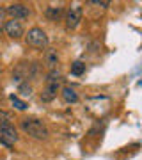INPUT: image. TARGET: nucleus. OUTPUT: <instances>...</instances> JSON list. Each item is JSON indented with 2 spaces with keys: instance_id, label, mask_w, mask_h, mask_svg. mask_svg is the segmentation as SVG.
<instances>
[{
  "instance_id": "423d86ee",
  "label": "nucleus",
  "mask_w": 142,
  "mask_h": 160,
  "mask_svg": "<svg viewBox=\"0 0 142 160\" xmlns=\"http://www.w3.org/2000/svg\"><path fill=\"white\" fill-rule=\"evenodd\" d=\"M4 30L11 39H20L23 36V25L22 22H16V20H7L4 23Z\"/></svg>"
},
{
  "instance_id": "9d476101",
  "label": "nucleus",
  "mask_w": 142,
  "mask_h": 160,
  "mask_svg": "<svg viewBox=\"0 0 142 160\" xmlns=\"http://www.w3.org/2000/svg\"><path fill=\"white\" fill-rule=\"evenodd\" d=\"M45 62L50 69H55L57 64H59V55H57L55 50H46V55H45Z\"/></svg>"
},
{
  "instance_id": "7ed1b4c3",
  "label": "nucleus",
  "mask_w": 142,
  "mask_h": 160,
  "mask_svg": "<svg viewBox=\"0 0 142 160\" xmlns=\"http://www.w3.org/2000/svg\"><path fill=\"white\" fill-rule=\"evenodd\" d=\"M64 22H66V29L68 30H75L82 22V7L80 4H71L68 11H66V16H64Z\"/></svg>"
},
{
  "instance_id": "2eb2a0df",
  "label": "nucleus",
  "mask_w": 142,
  "mask_h": 160,
  "mask_svg": "<svg viewBox=\"0 0 142 160\" xmlns=\"http://www.w3.org/2000/svg\"><path fill=\"white\" fill-rule=\"evenodd\" d=\"M4 23H6V11L4 7H0V30L4 29Z\"/></svg>"
},
{
  "instance_id": "6e6552de",
  "label": "nucleus",
  "mask_w": 142,
  "mask_h": 160,
  "mask_svg": "<svg viewBox=\"0 0 142 160\" xmlns=\"http://www.w3.org/2000/svg\"><path fill=\"white\" fill-rule=\"evenodd\" d=\"M59 92H61V98H62L64 103H76L78 102V94H76V91H75L73 87L64 86Z\"/></svg>"
},
{
  "instance_id": "dca6fc26",
  "label": "nucleus",
  "mask_w": 142,
  "mask_h": 160,
  "mask_svg": "<svg viewBox=\"0 0 142 160\" xmlns=\"http://www.w3.org/2000/svg\"><path fill=\"white\" fill-rule=\"evenodd\" d=\"M0 71H2V64H0Z\"/></svg>"
},
{
  "instance_id": "1a4fd4ad",
  "label": "nucleus",
  "mask_w": 142,
  "mask_h": 160,
  "mask_svg": "<svg viewBox=\"0 0 142 160\" xmlns=\"http://www.w3.org/2000/svg\"><path fill=\"white\" fill-rule=\"evenodd\" d=\"M62 12H64V7L62 6H51V7H46V18L50 22H59L62 18Z\"/></svg>"
},
{
  "instance_id": "0eeeda50",
  "label": "nucleus",
  "mask_w": 142,
  "mask_h": 160,
  "mask_svg": "<svg viewBox=\"0 0 142 160\" xmlns=\"http://www.w3.org/2000/svg\"><path fill=\"white\" fill-rule=\"evenodd\" d=\"M61 91V86L59 82H53V84H48L45 87V91L41 92V102H51L53 98L57 96V92Z\"/></svg>"
},
{
  "instance_id": "ddd939ff",
  "label": "nucleus",
  "mask_w": 142,
  "mask_h": 160,
  "mask_svg": "<svg viewBox=\"0 0 142 160\" xmlns=\"http://www.w3.org/2000/svg\"><path fill=\"white\" fill-rule=\"evenodd\" d=\"M11 121H12V114H11V112H7V110H2V109H0V126L11 125Z\"/></svg>"
},
{
  "instance_id": "39448f33",
  "label": "nucleus",
  "mask_w": 142,
  "mask_h": 160,
  "mask_svg": "<svg viewBox=\"0 0 142 160\" xmlns=\"http://www.w3.org/2000/svg\"><path fill=\"white\" fill-rule=\"evenodd\" d=\"M18 141V132L12 125H4L0 126V142L7 146V148H12Z\"/></svg>"
},
{
  "instance_id": "f257e3e1",
  "label": "nucleus",
  "mask_w": 142,
  "mask_h": 160,
  "mask_svg": "<svg viewBox=\"0 0 142 160\" xmlns=\"http://www.w3.org/2000/svg\"><path fill=\"white\" fill-rule=\"evenodd\" d=\"M22 128L27 135H30L36 141H46L48 139L46 126L43 125V121L36 119V118H25V119H22Z\"/></svg>"
},
{
  "instance_id": "f8f14e48",
  "label": "nucleus",
  "mask_w": 142,
  "mask_h": 160,
  "mask_svg": "<svg viewBox=\"0 0 142 160\" xmlns=\"http://www.w3.org/2000/svg\"><path fill=\"white\" fill-rule=\"evenodd\" d=\"M9 102L12 103V107H14L16 110H25V109H27V103L22 102V100H20L18 96H14V94H11V96H9Z\"/></svg>"
},
{
  "instance_id": "f03ea898",
  "label": "nucleus",
  "mask_w": 142,
  "mask_h": 160,
  "mask_svg": "<svg viewBox=\"0 0 142 160\" xmlns=\"http://www.w3.org/2000/svg\"><path fill=\"white\" fill-rule=\"evenodd\" d=\"M25 41H27L28 46H34V48H46L48 46V36L39 27H34V29L28 30L27 36H25Z\"/></svg>"
},
{
  "instance_id": "20e7f679",
  "label": "nucleus",
  "mask_w": 142,
  "mask_h": 160,
  "mask_svg": "<svg viewBox=\"0 0 142 160\" xmlns=\"http://www.w3.org/2000/svg\"><path fill=\"white\" fill-rule=\"evenodd\" d=\"M4 11H6V14L11 16V20H16V22L27 20V18L30 16V9H28L25 4H9Z\"/></svg>"
},
{
  "instance_id": "9b49d317",
  "label": "nucleus",
  "mask_w": 142,
  "mask_h": 160,
  "mask_svg": "<svg viewBox=\"0 0 142 160\" xmlns=\"http://www.w3.org/2000/svg\"><path fill=\"white\" fill-rule=\"evenodd\" d=\"M84 71H85V64L82 62V61H75V62L71 64V75L78 77V75H82Z\"/></svg>"
},
{
  "instance_id": "4468645a",
  "label": "nucleus",
  "mask_w": 142,
  "mask_h": 160,
  "mask_svg": "<svg viewBox=\"0 0 142 160\" xmlns=\"http://www.w3.org/2000/svg\"><path fill=\"white\" fill-rule=\"evenodd\" d=\"M62 80V75L59 73L57 69H51L50 73H48V77H46V82L48 84H53V82H61Z\"/></svg>"
}]
</instances>
